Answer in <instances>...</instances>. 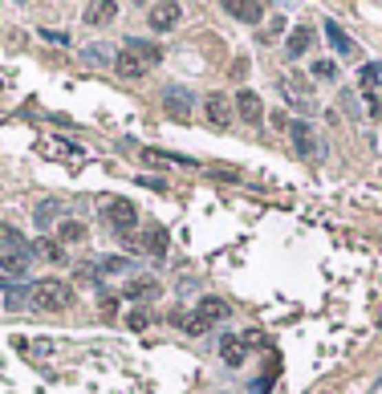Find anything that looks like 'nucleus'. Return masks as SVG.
Returning a JSON list of instances; mask_svg holds the SVG:
<instances>
[{
	"label": "nucleus",
	"instance_id": "obj_1",
	"mask_svg": "<svg viewBox=\"0 0 382 394\" xmlns=\"http://www.w3.org/2000/svg\"><path fill=\"white\" fill-rule=\"evenodd\" d=\"M29 305L41 309V313H61V309L74 305V289L65 281H37L29 289Z\"/></svg>",
	"mask_w": 382,
	"mask_h": 394
},
{
	"label": "nucleus",
	"instance_id": "obj_2",
	"mask_svg": "<svg viewBox=\"0 0 382 394\" xmlns=\"http://www.w3.org/2000/svg\"><path fill=\"white\" fill-rule=\"evenodd\" d=\"M163 110H167L175 122H191V89L183 86H163Z\"/></svg>",
	"mask_w": 382,
	"mask_h": 394
},
{
	"label": "nucleus",
	"instance_id": "obj_3",
	"mask_svg": "<svg viewBox=\"0 0 382 394\" xmlns=\"http://www.w3.org/2000/svg\"><path fill=\"white\" fill-rule=\"evenodd\" d=\"M289 138H293V151H297L301 159H313L317 155V134H313V127L305 122V118H289Z\"/></svg>",
	"mask_w": 382,
	"mask_h": 394
},
{
	"label": "nucleus",
	"instance_id": "obj_4",
	"mask_svg": "<svg viewBox=\"0 0 382 394\" xmlns=\"http://www.w3.org/2000/svg\"><path fill=\"white\" fill-rule=\"evenodd\" d=\"M179 17H183V8H179L175 0H163V4H151V12H147V25H151L155 33H171V29L179 25Z\"/></svg>",
	"mask_w": 382,
	"mask_h": 394
},
{
	"label": "nucleus",
	"instance_id": "obj_5",
	"mask_svg": "<svg viewBox=\"0 0 382 394\" xmlns=\"http://www.w3.org/2000/svg\"><path fill=\"white\" fill-rule=\"evenodd\" d=\"M102 208H106V219H110L118 232H130V228L138 223V208H134L130 199H106Z\"/></svg>",
	"mask_w": 382,
	"mask_h": 394
},
{
	"label": "nucleus",
	"instance_id": "obj_6",
	"mask_svg": "<svg viewBox=\"0 0 382 394\" xmlns=\"http://www.w3.org/2000/svg\"><path fill=\"white\" fill-rule=\"evenodd\" d=\"M236 114H240L248 127H260V118H264V102H260L256 89H240V94H236Z\"/></svg>",
	"mask_w": 382,
	"mask_h": 394
},
{
	"label": "nucleus",
	"instance_id": "obj_7",
	"mask_svg": "<svg viewBox=\"0 0 382 394\" xmlns=\"http://www.w3.org/2000/svg\"><path fill=\"white\" fill-rule=\"evenodd\" d=\"M204 110H208V122H212V127H228L232 114H236V106H232L224 94H208V98H204Z\"/></svg>",
	"mask_w": 382,
	"mask_h": 394
},
{
	"label": "nucleus",
	"instance_id": "obj_8",
	"mask_svg": "<svg viewBox=\"0 0 382 394\" xmlns=\"http://www.w3.org/2000/svg\"><path fill=\"white\" fill-rule=\"evenodd\" d=\"M309 45H313V25H309V21H301L297 29L285 37V57H289V61H297V57H305V49H309Z\"/></svg>",
	"mask_w": 382,
	"mask_h": 394
},
{
	"label": "nucleus",
	"instance_id": "obj_9",
	"mask_svg": "<svg viewBox=\"0 0 382 394\" xmlns=\"http://www.w3.org/2000/svg\"><path fill=\"white\" fill-rule=\"evenodd\" d=\"M224 12H228L232 21H244V25H256V21L264 17V4H256V0H224Z\"/></svg>",
	"mask_w": 382,
	"mask_h": 394
},
{
	"label": "nucleus",
	"instance_id": "obj_10",
	"mask_svg": "<svg viewBox=\"0 0 382 394\" xmlns=\"http://www.w3.org/2000/svg\"><path fill=\"white\" fill-rule=\"evenodd\" d=\"M29 272V256L21 252H0V285H12Z\"/></svg>",
	"mask_w": 382,
	"mask_h": 394
},
{
	"label": "nucleus",
	"instance_id": "obj_11",
	"mask_svg": "<svg viewBox=\"0 0 382 394\" xmlns=\"http://www.w3.org/2000/svg\"><path fill=\"white\" fill-rule=\"evenodd\" d=\"M321 29H326V37H330V45H334V53H341V57H354V53H358V45L346 37V29H341L338 21H326Z\"/></svg>",
	"mask_w": 382,
	"mask_h": 394
},
{
	"label": "nucleus",
	"instance_id": "obj_12",
	"mask_svg": "<svg viewBox=\"0 0 382 394\" xmlns=\"http://www.w3.org/2000/svg\"><path fill=\"white\" fill-rule=\"evenodd\" d=\"M127 53H134V57H138V61H142L147 69L163 61V49H159V45H151V41H138V37H130V41H127Z\"/></svg>",
	"mask_w": 382,
	"mask_h": 394
},
{
	"label": "nucleus",
	"instance_id": "obj_13",
	"mask_svg": "<svg viewBox=\"0 0 382 394\" xmlns=\"http://www.w3.org/2000/svg\"><path fill=\"white\" fill-rule=\"evenodd\" d=\"M118 17V4L114 0H98V4H85V25H110Z\"/></svg>",
	"mask_w": 382,
	"mask_h": 394
},
{
	"label": "nucleus",
	"instance_id": "obj_14",
	"mask_svg": "<svg viewBox=\"0 0 382 394\" xmlns=\"http://www.w3.org/2000/svg\"><path fill=\"white\" fill-rule=\"evenodd\" d=\"M138 252H147V256H163V252H167V232H163V228H147L142 240H138Z\"/></svg>",
	"mask_w": 382,
	"mask_h": 394
},
{
	"label": "nucleus",
	"instance_id": "obj_15",
	"mask_svg": "<svg viewBox=\"0 0 382 394\" xmlns=\"http://www.w3.org/2000/svg\"><path fill=\"white\" fill-rule=\"evenodd\" d=\"M114 69H118V78H130V82H138V78H147V65L134 57V53H118V61H114Z\"/></svg>",
	"mask_w": 382,
	"mask_h": 394
},
{
	"label": "nucleus",
	"instance_id": "obj_16",
	"mask_svg": "<svg viewBox=\"0 0 382 394\" xmlns=\"http://www.w3.org/2000/svg\"><path fill=\"white\" fill-rule=\"evenodd\" d=\"M195 313H200V317H204V321H208V325H215V321H220V317H228V301H220V297H204V301H200V309H195Z\"/></svg>",
	"mask_w": 382,
	"mask_h": 394
},
{
	"label": "nucleus",
	"instance_id": "obj_17",
	"mask_svg": "<svg viewBox=\"0 0 382 394\" xmlns=\"http://www.w3.org/2000/svg\"><path fill=\"white\" fill-rule=\"evenodd\" d=\"M0 244H8V252H21V256H29V240H25L17 228H8V223H0Z\"/></svg>",
	"mask_w": 382,
	"mask_h": 394
},
{
	"label": "nucleus",
	"instance_id": "obj_18",
	"mask_svg": "<svg viewBox=\"0 0 382 394\" xmlns=\"http://www.w3.org/2000/svg\"><path fill=\"white\" fill-rule=\"evenodd\" d=\"M220 358H224L228 366H240V362H244V342H240V338H224V342H220Z\"/></svg>",
	"mask_w": 382,
	"mask_h": 394
},
{
	"label": "nucleus",
	"instance_id": "obj_19",
	"mask_svg": "<svg viewBox=\"0 0 382 394\" xmlns=\"http://www.w3.org/2000/svg\"><path fill=\"white\" fill-rule=\"evenodd\" d=\"M57 212H61V204H57V199H45L41 208H37V228H49V223H53V219H57Z\"/></svg>",
	"mask_w": 382,
	"mask_h": 394
},
{
	"label": "nucleus",
	"instance_id": "obj_20",
	"mask_svg": "<svg viewBox=\"0 0 382 394\" xmlns=\"http://www.w3.org/2000/svg\"><path fill=\"white\" fill-rule=\"evenodd\" d=\"M313 78L317 82H334L338 78V65L334 61H313Z\"/></svg>",
	"mask_w": 382,
	"mask_h": 394
},
{
	"label": "nucleus",
	"instance_id": "obj_21",
	"mask_svg": "<svg viewBox=\"0 0 382 394\" xmlns=\"http://www.w3.org/2000/svg\"><path fill=\"white\" fill-rule=\"evenodd\" d=\"M175 321H179V325H183L187 333H208V329H212V325H208V321H204L200 313H195V317H175Z\"/></svg>",
	"mask_w": 382,
	"mask_h": 394
},
{
	"label": "nucleus",
	"instance_id": "obj_22",
	"mask_svg": "<svg viewBox=\"0 0 382 394\" xmlns=\"http://www.w3.org/2000/svg\"><path fill=\"white\" fill-rule=\"evenodd\" d=\"M82 236H85L82 223H74V219H70V223H61V240H65V244H78Z\"/></svg>",
	"mask_w": 382,
	"mask_h": 394
},
{
	"label": "nucleus",
	"instance_id": "obj_23",
	"mask_svg": "<svg viewBox=\"0 0 382 394\" xmlns=\"http://www.w3.org/2000/svg\"><path fill=\"white\" fill-rule=\"evenodd\" d=\"M155 289H159V285H155V281H147V276H142V281H134V285H127L130 297H151Z\"/></svg>",
	"mask_w": 382,
	"mask_h": 394
},
{
	"label": "nucleus",
	"instance_id": "obj_24",
	"mask_svg": "<svg viewBox=\"0 0 382 394\" xmlns=\"http://www.w3.org/2000/svg\"><path fill=\"white\" fill-rule=\"evenodd\" d=\"M379 65H366V69H362V89H366V94H374V89H379Z\"/></svg>",
	"mask_w": 382,
	"mask_h": 394
},
{
	"label": "nucleus",
	"instance_id": "obj_25",
	"mask_svg": "<svg viewBox=\"0 0 382 394\" xmlns=\"http://www.w3.org/2000/svg\"><path fill=\"white\" fill-rule=\"evenodd\" d=\"M106 53H110L106 45H89V49H85V57H89L94 65H102V61H106Z\"/></svg>",
	"mask_w": 382,
	"mask_h": 394
},
{
	"label": "nucleus",
	"instance_id": "obj_26",
	"mask_svg": "<svg viewBox=\"0 0 382 394\" xmlns=\"http://www.w3.org/2000/svg\"><path fill=\"white\" fill-rule=\"evenodd\" d=\"M370 114H374V118H382V102H379V98H370Z\"/></svg>",
	"mask_w": 382,
	"mask_h": 394
}]
</instances>
